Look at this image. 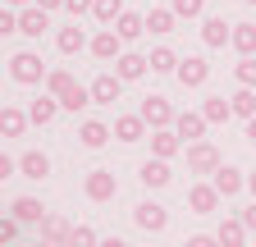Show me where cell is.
Masks as SVG:
<instances>
[{"instance_id": "22", "label": "cell", "mask_w": 256, "mask_h": 247, "mask_svg": "<svg viewBox=\"0 0 256 247\" xmlns=\"http://www.w3.org/2000/svg\"><path fill=\"white\" fill-rule=\"evenodd\" d=\"M110 133H114V128H106L101 119H87L82 128H78V142H82L87 151H96V146H106V142H110Z\"/></svg>"}, {"instance_id": "10", "label": "cell", "mask_w": 256, "mask_h": 247, "mask_svg": "<svg viewBox=\"0 0 256 247\" xmlns=\"http://www.w3.org/2000/svg\"><path fill=\"white\" fill-rule=\"evenodd\" d=\"M210 183L220 188V197H238V192L247 188V178H242V170H234V165H220V170L210 174Z\"/></svg>"}, {"instance_id": "28", "label": "cell", "mask_w": 256, "mask_h": 247, "mask_svg": "<svg viewBox=\"0 0 256 247\" xmlns=\"http://www.w3.org/2000/svg\"><path fill=\"white\" fill-rule=\"evenodd\" d=\"M202 114H206V124H224V119L234 114V101H229V96H206Z\"/></svg>"}, {"instance_id": "14", "label": "cell", "mask_w": 256, "mask_h": 247, "mask_svg": "<svg viewBox=\"0 0 256 247\" xmlns=\"http://www.w3.org/2000/svg\"><path fill=\"white\" fill-rule=\"evenodd\" d=\"M10 215H14L18 224H42V220H46L50 210H46V206H42L37 197H18V202L10 206Z\"/></svg>"}, {"instance_id": "24", "label": "cell", "mask_w": 256, "mask_h": 247, "mask_svg": "<svg viewBox=\"0 0 256 247\" xmlns=\"http://www.w3.org/2000/svg\"><path fill=\"white\" fill-rule=\"evenodd\" d=\"M28 124H32V114H23L18 106H5V114H0V133H5V138H23Z\"/></svg>"}, {"instance_id": "16", "label": "cell", "mask_w": 256, "mask_h": 247, "mask_svg": "<svg viewBox=\"0 0 256 247\" xmlns=\"http://www.w3.org/2000/svg\"><path fill=\"white\" fill-rule=\"evenodd\" d=\"M202 42H206V46H224V42H234V28L224 23V14H210V18L202 23Z\"/></svg>"}, {"instance_id": "29", "label": "cell", "mask_w": 256, "mask_h": 247, "mask_svg": "<svg viewBox=\"0 0 256 247\" xmlns=\"http://www.w3.org/2000/svg\"><path fill=\"white\" fill-rule=\"evenodd\" d=\"M92 14H96V23L114 28V23H119V18L128 14V10H124V0H96V10H92Z\"/></svg>"}, {"instance_id": "18", "label": "cell", "mask_w": 256, "mask_h": 247, "mask_svg": "<svg viewBox=\"0 0 256 247\" xmlns=\"http://www.w3.org/2000/svg\"><path fill=\"white\" fill-rule=\"evenodd\" d=\"M46 28H50V18H46V10H37V5L18 14V32H23V37H32V42H37Z\"/></svg>"}, {"instance_id": "21", "label": "cell", "mask_w": 256, "mask_h": 247, "mask_svg": "<svg viewBox=\"0 0 256 247\" xmlns=\"http://www.w3.org/2000/svg\"><path fill=\"white\" fill-rule=\"evenodd\" d=\"M74 87H78V78H74L69 69H50V74H46V96H55V101H64Z\"/></svg>"}, {"instance_id": "30", "label": "cell", "mask_w": 256, "mask_h": 247, "mask_svg": "<svg viewBox=\"0 0 256 247\" xmlns=\"http://www.w3.org/2000/svg\"><path fill=\"white\" fill-rule=\"evenodd\" d=\"M229 101H234V114H238V119H256V92H252V87H238Z\"/></svg>"}, {"instance_id": "2", "label": "cell", "mask_w": 256, "mask_h": 247, "mask_svg": "<svg viewBox=\"0 0 256 247\" xmlns=\"http://www.w3.org/2000/svg\"><path fill=\"white\" fill-rule=\"evenodd\" d=\"M138 114L146 119V128H151V133H156V128H174V119H178V114H174V106H170L165 96H146Z\"/></svg>"}, {"instance_id": "25", "label": "cell", "mask_w": 256, "mask_h": 247, "mask_svg": "<svg viewBox=\"0 0 256 247\" xmlns=\"http://www.w3.org/2000/svg\"><path fill=\"white\" fill-rule=\"evenodd\" d=\"M215 238H220V247H247V224L242 220H224Z\"/></svg>"}, {"instance_id": "11", "label": "cell", "mask_w": 256, "mask_h": 247, "mask_svg": "<svg viewBox=\"0 0 256 247\" xmlns=\"http://www.w3.org/2000/svg\"><path fill=\"white\" fill-rule=\"evenodd\" d=\"M174 78H178L183 87H202V82L210 78V64H206L202 55H188L183 64H178V74H174Z\"/></svg>"}, {"instance_id": "41", "label": "cell", "mask_w": 256, "mask_h": 247, "mask_svg": "<svg viewBox=\"0 0 256 247\" xmlns=\"http://www.w3.org/2000/svg\"><path fill=\"white\" fill-rule=\"evenodd\" d=\"M183 247H220V238H210V234H192Z\"/></svg>"}, {"instance_id": "17", "label": "cell", "mask_w": 256, "mask_h": 247, "mask_svg": "<svg viewBox=\"0 0 256 247\" xmlns=\"http://www.w3.org/2000/svg\"><path fill=\"white\" fill-rule=\"evenodd\" d=\"M151 69V60H142V55H133V50H124L119 60H114V74L124 78V82H133V78H142Z\"/></svg>"}, {"instance_id": "43", "label": "cell", "mask_w": 256, "mask_h": 247, "mask_svg": "<svg viewBox=\"0 0 256 247\" xmlns=\"http://www.w3.org/2000/svg\"><path fill=\"white\" fill-rule=\"evenodd\" d=\"M238 220H242V224H247V229H256V202H252V206H247V210H242V215H238Z\"/></svg>"}, {"instance_id": "13", "label": "cell", "mask_w": 256, "mask_h": 247, "mask_svg": "<svg viewBox=\"0 0 256 247\" xmlns=\"http://www.w3.org/2000/svg\"><path fill=\"white\" fill-rule=\"evenodd\" d=\"M42 238H46L50 247H69V238H74V224L64 220V215H46V220H42Z\"/></svg>"}, {"instance_id": "32", "label": "cell", "mask_w": 256, "mask_h": 247, "mask_svg": "<svg viewBox=\"0 0 256 247\" xmlns=\"http://www.w3.org/2000/svg\"><path fill=\"white\" fill-rule=\"evenodd\" d=\"M178 64L183 60L170 50V46H160V50H151V74H178Z\"/></svg>"}, {"instance_id": "34", "label": "cell", "mask_w": 256, "mask_h": 247, "mask_svg": "<svg viewBox=\"0 0 256 247\" xmlns=\"http://www.w3.org/2000/svg\"><path fill=\"white\" fill-rule=\"evenodd\" d=\"M87 106H92V87H82V82H78L69 96L60 101V110H74V114H78V110H87Z\"/></svg>"}, {"instance_id": "12", "label": "cell", "mask_w": 256, "mask_h": 247, "mask_svg": "<svg viewBox=\"0 0 256 247\" xmlns=\"http://www.w3.org/2000/svg\"><path fill=\"white\" fill-rule=\"evenodd\" d=\"M138 178L146 183V188H170L174 183V174H170V165L160 160V156H151V160H142V170H138Z\"/></svg>"}, {"instance_id": "23", "label": "cell", "mask_w": 256, "mask_h": 247, "mask_svg": "<svg viewBox=\"0 0 256 247\" xmlns=\"http://www.w3.org/2000/svg\"><path fill=\"white\" fill-rule=\"evenodd\" d=\"M18 174H23V178H46V174H50L46 151H23V156H18Z\"/></svg>"}, {"instance_id": "9", "label": "cell", "mask_w": 256, "mask_h": 247, "mask_svg": "<svg viewBox=\"0 0 256 247\" xmlns=\"http://www.w3.org/2000/svg\"><path fill=\"white\" fill-rule=\"evenodd\" d=\"M220 202H224V197H220V188H215V183H197V188L188 192V206H192V215H210Z\"/></svg>"}, {"instance_id": "39", "label": "cell", "mask_w": 256, "mask_h": 247, "mask_svg": "<svg viewBox=\"0 0 256 247\" xmlns=\"http://www.w3.org/2000/svg\"><path fill=\"white\" fill-rule=\"evenodd\" d=\"M18 238V220L10 215V220H0V242H14Z\"/></svg>"}, {"instance_id": "7", "label": "cell", "mask_w": 256, "mask_h": 247, "mask_svg": "<svg viewBox=\"0 0 256 247\" xmlns=\"http://www.w3.org/2000/svg\"><path fill=\"white\" fill-rule=\"evenodd\" d=\"M119 92H124V78H119V74H101V78H92V101H96V106H114V101H119Z\"/></svg>"}, {"instance_id": "36", "label": "cell", "mask_w": 256, "mask_h": 247, "mask_svg": "<svg viewBox=\"0 0 256 247\" xmlns=\"http://www.w3.org/2000/svg\"><path fill=\"white\" fill-rule=\"evenodd\" d=\"M178 18H197L202 10H206V0H174V5H170Z\"/></svg>"}, {"instance_id": "40", "label": "cell", "mask_w": 256, "mask_h": 247, "mask_svg": "<svg viewBox=\"0 0 256 247\" xmlns=\"http://www.w3.org/2000/svg\"><path fill=\"white\" fill-rule=\"evenodd\" d=\"M64 10H69V14H92L96 0H64Z\"/></svg>"}, {"instance_id": "49", "label": "cell", "mask_w": 256, "mask_h": 247, "mask_svg": "<svg viewBox=\"0 0 256 247\" xmlns=\"http://www.w3.org/2000/svg\"><path fill=\"white\" fill-rule=\"evenodd\" d=\"M5 5H28V0H5Z\"/></svg>"}, {"instance_id": "46", "label": "cell", "mask_w": 256, "mask_h": 247, "mask_svg": "<svg viewBox=\"0 0 256 247\" xmlns=\"http://www.w3.org/2000/svg\"><path fill=\"white\" fill-rule=\"evenodd\" d=\"M247 138H252V142H256V119H247Z\"/></svg>"}, {"instance_id": "38", "label": "cell", "mask_w": 256, "mask_h": 247, "mask_svg": "<svg viewBox=\"0 0 256 247\" xmlns=\"http://www.w3.org/2000/svg\"><path fill=\"white\" fill-rule=\"evenodd\" d=\"M10 32H18V14L14 10H0V37H10Z\"/></svg>"}, {"instance_id": "42", "label": "cell", "mask_w": 256, "mask_h": 247, "mask_svg": "<svg viewBox=\"0 0 256 247\" xmlns=\"http://www.w3.org/2000/svg\"><path fill=\"white\" fill-rule=\"evenodd\" d=\"M10 174H18V160H10L5 151H0V178H10Z\"/></svg>"}, {"instance_id": "15", "label": "cell", "mask_w": 256, "mask_h": 247, "mask_svg": "<svg viewBox=\"0 0 256 247\" xmlns=\"http://www.w3.org/2000/svg\"><path fill=\"white\" fill-rule=\"evenodd\" d=\"M114 138L119 142H142L146 138V119L142 114H119L114 119Z\"/></svg>"}, {"instance_id": "37", "label": "cell", "mask_w": 256, "mask_h": 247, "mask_svg": "<svg viewBox=\"0 0 256 247\" xmlns=\"http://www.w3.org/2000/svg\"><path fill=\"white\" fill-rule=\"evenodd\" d=\"M69 247H101V242H96V234H92L87 224H74V238H69Z\"/></svg>"}, {"instance_id": "47", "label": "cell", "mask_w": 256, "mask_h": 247, "mask_svg": "<svg viewBox=\"0 0 256 247\" xmlns=\"http://www.w3.org/2000/svg\"><path fill=\"white\" fill-rule=\"evenodd\" d=\"M247 188H252V197H256V170H252V174H247Z\"/></svg>"}, {"instance_id": "1", "label": "cell", "mask_w": 256, "mask_h": 247, "mask_svg": "<svg viewBox=\"0 0 256 247\" xmlns=\"http://www.w3.org/2000/svg\"><path fill=\"white\" fill-rule=\"evenodd\" d=\"M10 78H14V82H23V87H32V82H46V64H42V55L18 50V55L10 60Z\"/></svg>"}, {"instance_id": "45", "label": "cell", "mask_w": 256, "mask_h": 247, "mask_svg": "<svg viewBox=\"0 0 256 247\" xmlns=\"http://www.w3.org/2000/svg\"><path fill=\"white\" fill-rule=\"evenodd\" d=\"M101 247H128L124 238H101Z\"/></svg>"}, {"instance_id": "20", "label": "cell", "mask_w": 256, "mask_h": 247, "mask_svg": "<svg viewBox=\"0 0 256 247\" xmlns=\"http://www.w3.org/2000/svg\"><path fill=\"white\" fill-rule=\"evenodd\" d=\"M55 46H60L64 55H78V50H87L92 42H87V32H82V28L74 23V28H60V32H55Z\"/></svg>"}, {"instance_id": "6", "label": "cell", "mask_w": 256, "mask_h": 247, "mask_svg": "<svg viewBox=\"0 0 256 247\" xmlns=\"http://www.w3.org/2000/svg\"><path fill=\"white\" fill-rule=\"evenodd\" d=\"M133 224L146 229V234H160V229L170 224V210H165V206H156V202H142V206L133 210Z\"/></svg>"}, {"instance_id": "4", "label": "cell", "mask_w": 256, "mask_h": 247, "mask_svg": "<svg viewBox=\"0 0 256 247\" xmlns=\"http://www.w3.org/2000/svg\"><path fill=\"white\" fill-rule=\"evenodd\" d=\"M220 165H224V160H220V151H215L210 142H192V146H188V170H192V174H215Z\"/></svg>"}, {"instance_id": "27", "label": "cell", "mask_w": 256, "mask_h": 247, "mask_svg": "<svg viewBox=\"0 0 256 247\" xmlns=\"http://www.w3.org/2000/svg\"><path fill=\"white\" fill-rule=\"evenodd\" d=\"M174 23H178V14H174V10H146V32H156V37L174 32Z\"/></svg>"}, {"instance_id": "3", "label": "cell", "mask_w": 256, "mask_h": 247, "mask_svg": "<svg viewBox=\"0 0 256 247\" xmlns=\"http://www.w3.org/2000/svg\"><path fill=\"white\" fill-rule=\"evenodd\" d=\"M82 192H87L92 202H110V197L119 192L114 170H92V174H87V183H82Z\"/></svg>"}, {"instance_id": "44", "label": "cell", "mask_w": 256, "mask_h": 247, "mask_svg": "<svg viewBox=\"0 0 256 247\" xmlns=\"http://www.w3.org/2000/svg\"><path fill=\"white\" fill-rule=\"evenodd\" d=\"M60 5H64V0H37V10H46V14H50V10H60Z\"/></svg>"}, {"instance_id": "50", "label": "cell", "mask_w": 256, "mask_h": 247, "mask_svg": "<svg viewBox=\"0 0 256 247\" xmlns=\"http://www.w3.org/2000/svg\"><path fill=\"white\" fill-rule=\"evenodd\" d=\"M247 5H256V0H247Z\"/></svg>"}, {"instance_id": "19", "label": "cell", "mask_w": 256, "mask_h": 247, "mask_svg": "<svg viewBox=\"0 0 256 247\" xmlns=\"http://www.w3.org/2000/svg\"><path fill=\"white\" fill-rule=\"evenodd\" d=\"M178 146H183V138H178L174 128H156V133H151V156H160V160H170Z\"/></svg>"}, {"instance_id": "26", "label": "cell", "mask_w": 256, "mask_h": 247, "mask_svg": "<svg viewBox=\"0 0 256 247\" xmlns=\"http://www.w3.org/2000/svg\"><path fill=\"white\" fill-rule=\"evenodd\" d=\"M229 46H234L242 60L256 55V28H252V23H234V42H229Z\"/></svg>"}, {"instance_id": "48", "label": "cell", "mask_w": 256, "mask_h": 247, "mask_svg": "<svg viewBox=\"0 0 256 247\" xmlns=\"http://www.w3.org/2000/svg\"><path fill=\"white\" fill-rule=\"evenodd\" d=\"M28 247H50V242H46V238H37V242H28Z\"/></svg>"}, {"instance_id": "31", "label": "cell", "mask_w": 256, "mask_h": 247, "mask_svg": "<svg viewBox=\"0 0 256 247\" xmlns=\"http://www.w3.org/2000/svg\"><path fill=\"white\" fill-rule=\"evenodd\" d=\"M114 32H119L124 42H133V37H142V32H146V14H124V18L114 23Z\"/></svg>"}, {"instance_id": "5", "label": "cell", "mask_w": 256, "mask_h": 247, "mask_svg": "<svg viewBox=\"0 0 256 247\" xmlns=\"http://www.w3.org/2000/svg\"><path fill=\"white\" fill-rule=\"evenodd\" d=\"M174 133L183 138V146H192V142H206L202 133H206V114L197 110V114H192V110H183L178 119H174Z\"/></svg>"}, {"instance_id": "33", "label": "cell", "mask_w": 256, "mask_h": 247, "mask_svg": "<svg viewBox=\"0 0 256 247\" xmlns=\"http://www.w3.org/2000/svg\"><path fill=\"white\" fill-rule=\"evenodd\" d=\"M55 110H60V101H55V96H37V101L28 106L32 124H50V119H55Z\"/></svg>"}, {"instance_id": "35", "label": "cell", "mask_w": 256, "mask_h": 247, "mask_svg": "<svg viewBox=\"0 0 256 247\" xmlns=\"http://www.w3.org/2000/svg\"><path fill=\"white\" fill-rule=\"evenodd\" d=\"M234 78H238V87H256V55L238 60V64H234Z\"/></svg>"}, {"instance_id": "8", "label": "cell", "mask_w": 256, "mask_h": 247, "mask_svg": "<svg viewBox=\"0 0 256 247\" xmlns=\"http://www.w3.org/2000/svg\"><path fill=\"white\" fill-rule=\"evenodd\" d=\"M119 46H124V37L114 32V28H101V32L92 37V55H96V60H106V64H110V60H119V55H124Z\"/></svg>"}]
</instances>
